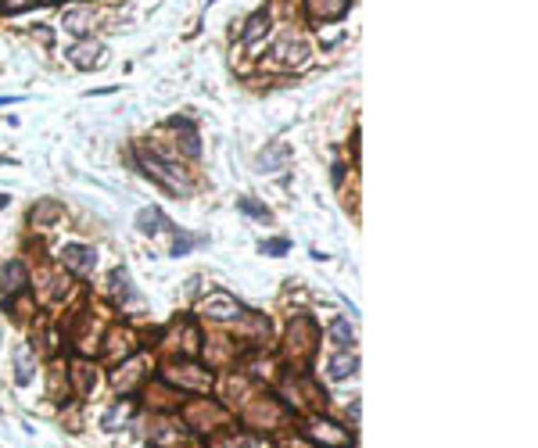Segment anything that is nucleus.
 <instances>
[{
    "label": "nucleus",
    "instance_id": "1",
    "mask_svg": "<svg viewBox=\"0 0 538 448\" xmlns=\"http://www.w3.org/2000/svg\"><path fill=\"white\" fill-rule=\"evenodd\" d=\"M273 54H277V62H280V65H287V69H302V65L309 62V43H305L302 36H294V33H284V36L277 40Z\"/></svg>",
    "mask_w": 538,
    "mask_h": 448
},
{
    "label": "nucleus",
    "instance_id": "2",
    "mask_svg": "<svg viewBox=\"0 0 538 448\" xmlns=\"http://www.w3.org/2000/svg\"><path fill=\"white\" fill-rule=\"evenodd\" d=\"M144 173L147 176H154L161 187H166V190H173V194H183L187 190V183H183V176H180V169H173V165H166V161H161V158H144Z\"/></svg>",
    "mask_w": 538,
    "mask_h": 448
},
{
    "label": "nucleus",
    "instance_id": "3",
    "mask_svg": "<svg viewBox=\"0 0 538 448\" xmlns=\"http://www.w3.org/2000/svg\"><path fill=\"white\" fill-rule=\"evenodd\" d=\"M62 262H65L72 272H93L97 251L86 248V244H65V248H62Z\"/></svg>",
    "mask_w": 538,
    "mask_h": 448
},
{
    "label": "nucleus",
    "instance_id": "4",
    "mask_svg": "<svg viewBox=\"0 0 538 448\" xmlns=\"http://www.w3.org/2000/svg\"><path fill=\"white\" fill-rule=\"evenodd\" d=\"M201 312L212 316V319H234V316H241V305H237L227 291H215V294H208V298L201 301Z\"/></svg>",
    "mask_w": 538,
    "mask_h": 448
},
{
    "label": "nucleus",
    "instance_id": "5",
    "mask_svg": "<svg viewBox=\"0 0 538 448\" xmlns=\"http://www.w3.org/2000/svg\"><path fill=\"white\" fill-rule=\"evenodd\" d=\"M101 54H104V47H101L97 40H79V43L69 50V62H72L76 69H93V65L104 62Z\"/></svg>",
    "mask_w": 538,
    "mask_h": 448
},
{
    "label": "nucleus",
    "instance_id": "6",
    "mask_svg": "<svg viewBox=\"0 0 538 448\" xmlns=\"http://www.w3.org/2000/svg\"><path fill=\"white\" fill-rule=\"evenodd\" d=\"M352 0H309V15L312 18H323V22H334L348 11Z\"/></svg>",
    "mask_w": 538,
    "mask_h": 448
},
{
    "label": "nucleus",
    "instance_id": "7",
    "mask_svg": "<svg viewBox=\"0 0 538 448\" xmlns=\"http://www.w3.org/2000/svg\"><path fill=\"white\" fill-rule=\"evenodd\" d=\"M137 226H140V234H161V230H169L173 222L166 219V212L161 208H140V215H137Z\"/></svg>",
    "mask_w": 538,
    "mask_h": 448
},
{
    "label": "nucleus",
    "instance_id": "8",
    "mask_svg": "<svg viewBox=\"0 0 538 448\" xmlns=\"http://www.w3.org/2000/svg\"><path fill=\"white\" fill-rule=\"evenodd\" d=\"M0 280H4V291H8V294H18V291L29 284V272H25V265L15 258V262H8L4 269H0Z\"/></svg>",
    "mask_w": 538,
    "mask_h": 448
},
{
    "label": "nucleus",
    "instance_id": "9",
    "mask_svg": "<svg viewBox=\"0 0 538 448\" xmlns=\"http://www.w3.org/2000/svg\"><path fill=\"white\" fill-rule=\"evenodd\" d=\"M287 158H291V147H287V144H273L269 151L258 154V165H262V173H277Z\"/></svg>",
    "mask_w": 538,
    "mask_h": 448
},
{
    "label": "nucleus",
    "instance_id": "10",
    "mask_svg": "<svg viewBox=\"0 0 538 448\" xmlns=\"http://www.w3.org/2000/svg\"><path fill=\"white\" fill-rule=\"evenodd\" d=\"M93 25V11L90 8H72V11H65V29L69 33H86Z\"/></svg>",
    "mask_w": 538,
    "mask_h": 448
},
{
    "label": "nucleus",
    "instance_id": "11",
    "mask_svg": "<svg viewBox=\"0 0 538 448\" xmlns=\"http://www.w3.org/2000/svg\"><path fill=\"white\" fill-rule=\"evenodd\" d=\"M265 29H269V15H265V11H255V15L244 22V33H241V40H244V43H255L258 36H265Z\"/></svg>",
    "mask_w": 538,
    "mask_h": 448
},
{
    "label": "nucleus",
    "instance_id": "12",
    "mask_svg": "<svg viewBox=\"0 0 538 448\" xmlns=\"http://www.w3.org/2000/svg\"><path fill=\"white\" fill-rule=\"evenodd\" d=\"M15 362H18L15 380H18V384H29V380H33V348H29V345H18V348H15Z\"/></svg>",
    "mask_w": 538,
    "mask_h": 448
},
{
    "label": "nucleus",
    "instance_id": "13",
    "mask_svg": "<svg viewBox=\"0 0 538 448\" xmlns=\"http://www.w3.org/2000/svg\"><path fill=\"white\" fill-rule=\"evenodd\" d=\"M355 369H359V359H355V355H348V352L331 359V377H334V380H345V377H352Z\"/></svg>",
    "mask_w": 538,
    "mask_h": 448
},
{
    "label": "nucleus",
    "instance_id": "14",
    "mask_svg": "<svg viewBox=\"0 0 538 448\" xmlns=\"http://www.w3.org/2000/svg\"><path fill=\"white\" fill-rule=\"evenodd\" d=\"M58 215H62V205H58V201H43L40 208H33V212H29L33 226H47V222H54Z\"/></svg>",
    "mask_w": 538,
    "mask_h": 448
},
{
    "label": "nucleus",
    "instance_id": "15",
    "mask_svg": "<svg viewBox=\"0 0 538 448\" xmlns=\"http://www.w3.org/2000/svg\"><path fill=\"white\" fill-rule=\"evenodd\" d=\"M173 126H176V130H183V151H187L190 158H198V154H201V144H198L194 126H190L187 119H173Z\"/></svg>",
    "mask_w": 538,
    "mask_h": 448
},
{
    "label": "nucleus",
    "instance_id": "16",
    "mask_svg": "<svg viewBox=\"0 0 538 448\" xmlns=\"http://www.w3.org/2000/svg\"><path fill=\"white\" fill-rule=\"evenodd\" d=\"M237 208H241L244 215H251V219H262V222L273 219V212H269L265 205H258V201H251V197H241V201H237Z\"/></svg>",
    "mask_w": 538,
    "mask_h": 448
},
{
    "label": "nucleus",
    "instance_id": "17",
    "mask_svg": "<svg viewBox=\"0 0 538 448\" xmlns=\"http://www.w3.org/2000/svg\"><path fill=\"white\" fill-rule=\"evenodd\" d=\"M331 338H334L341 348H348V345H352V326H348L345 319H334V326H331Z\"/></svg>",
    "mask_w": 538,
    "mask_h": 448
},
{
    "label": "nucleus",
    "instance_id": "18",
    "mask_svg": "<svg viewBox=\"0 0 538 448\" xmlns=\"http://www.w3.org/2000/svg\"><path fill=\"white\" fill-rule=\"evenodd\" d=\"M194 244H201V237H187V234H176V241H173V255L180 258V255H187Z\"/></svg>",
    "mask_w": 538,
    "mask_h": 448
},
{
    "label": "nucleus",
    "instance_id": "19",
    "mask_svg": "<svg viewBox=\"0 0 538 448\" xmlns=\"http://www.w3.org/2000/svg\"><path fill=\"white\" fill-rule=\"evenodd\" d=\"M126 416H130V406H115L112 413L104 416V430H115V423H119V420H126Z\"/></svg>",
    "mask_w": 538,
    "mask_h": 448
},
{
    "label": "nucleus",
    "instance_id": "20",
    "mask_svg": "<svg viewBox=\"0 0 538 448\" xmlns=\"http://www.w3.org/2000/svg\"><path fill=\"white\" fill-rule=\"evenodd\" d=\"M287 248H291V241L277 237V241H265V244H262V255H284Z\"/></svg>",
    "mask_w": 538,
    "mask_h": 448
},
{
    "label": "nucleus",
    "instance_id": "21",
    "mask_svg": "<svg viewBox=\"0 0 538 448\" xmlns=\"http://www.w3.org/2000/svg\"><path fill=\"white\" fill-rule=\"evenodd\" d=\"M76 377H79V387H83V391H90V387L97 384V377H93L90 366H76Z\"/></svg>",
    "mask_w": 538,
    "mask_h": 448
},
{
    "label": "nucleus",
    "instance_id": "22",
    "mask_svg": "<svg viewBox=\"0 0 538 448\" xmlns=\"http://www.w3.org/2000/svg\"><path fill=\"white\" fill-rule=\"evenodd\" d=\"M0 4H4V11L8 15H18V11H25V8H33L36 0H0Z\"/></svg>",
    "mask_w": 538,
    "mask_h": 448
},
{
    "label": "nucleus",
    "instance_id": "23",
    "mask_svg": "<svg viewBox=\"0 0 538 448\" xmlns=\"http://www.w3.org/2000/svg\"><path fill=\"white\" fill-rule=\"evenodd\" d=\"M8 205V194H0V208H4Z\"/></svg>",
    "mask_w": 538,
    "mask_h": 448
},
{
    "label": "nucleus",
    "instance_id": "24",
    "mask_svg": "<svg viewBox=\"0 0 538 448\" xmlns=\"http://www.w3.org/2000/svg\"><path fill=\"white\" fill-rule=\"evenodd\" d=\"M0 165H11V158H0Z\"/></svg>",
    "mask_w": 538,
    "mask_h": 448
},
{
    "label": "nucleus",
    "instance_id": "25",
    "mask_svg": "<svg viewBox=\"0 0 538 448\" xmlns=\"http://www.w3.org/2000/svg\"><path fill=\"white\" fill-rule=\"evenodd\" d=\"M47 4H58V0H47Z\"/></svg>",
    "mask_w": 538,
    "mask_h": 448
}]
</instances>
